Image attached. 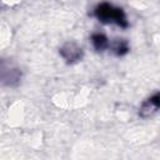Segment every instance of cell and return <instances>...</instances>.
<instances>
[{"instance_id":"obj_3","label":"cell","mask_w":160,"mask_h":160,"mask_svg":"<svg viewBox=\"0 0 160 160\" xmlns=\"http://www.w3.org/2000/svg\"><path fill=\"white\" fill-rule=\"evenodd\" d=\"M159 105H160V96H159V94L156 92L155 95H152L151 98H149L148 100H145V101L142 102L139 114H140L141 116H144V118H145V116H149V115H151L152 112H155V111L159 109Z\"/></svg>"},{"instance_id":"obj_4","label":"cell","mask_w":160,"mask_h":160,"mask_svg":"<svg viewBox=\"0 0 160 160\" xmlns=\"http://www.w3.org/2000/svg\"><path fill=\"white\" fill-rule=\"evenodd\" d=\"M91 44L95 48V50H98V51H102L106 48H109L108 38L104 34H100V32H96V34L91 35Z\"/></svg>"},{"instance_id":"obj_2","label":"cell","mask_w":160,"mask_h":160,"mask_svg":"<svg viewBox=\"0 0 160 160\" xmlns=\"http://www.w3.org/2000/svg\"><path fill=\"white\" fill-rule=\"evenodd\" d=\"M60 55L66 62H75L81 59L82 49L75 42H66L60 48Z\"/></svg>"},{"instance_id":"obj_5","label":"cell","mask_w":160,"mask_h":160,"mask_svg":"<svg viewBox=\"0 0 160 160\" xmlns=\"http://www.w3.org/2000/svg\"><path fill=\"white\" fill-rule=\"evenodd\" d=\"M111 49H112V51H114L118 56H122V55H125V54L129 51V45H128V41H126V40H124V39H118L116 41L112 42Z\"/></svg>"},{"instance_id":"obj_1","label":"cell","mask_w":160,"mask_h":160,"mask_svg":"<svg viewBox=\"0 0 160 160\" xmlns=\"http://www.w3.org/2000/svg\"><path fill=\"white\" fill-rule=\"evenodd\" d=\"M94 15L101 21V22H114L121 28H128L129 22L126 20V15L121 8H115L114 5L109 2H101L99 4L95 10Z\"/></svg>"}]
</instances>
